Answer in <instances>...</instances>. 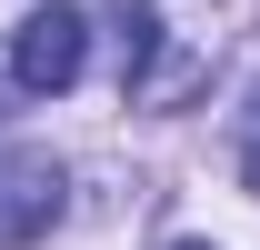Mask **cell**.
<instances>
[{
    "instance_id": "obj_1",
    "label": "cell",
    "mask_w": 260,
    "mask_h": 250,
    "mask_svg": "<svg viewBox=\"0 0 260 250\" xmlns=\"http://www.w3.org/2000/svg\"><path fill=\"white\" fill-rule=\"evenodd\" d=\"M10 70H20L30 100H60L70 80L90 70V20H80L70 0H40L30 20H20V40H10Z\"/></svg>"
},
{
    "instance_id": "obj_2",
    "label": "cell",
    "mask_w": 260,
    "mask_h": 250,
    "mask_svg": "<svg viewBox=\"0 0 260 250\" xmlns=\"http://www.w3.org/2000/svg\"><path fill=\"white\" fill-rule=\"evenodd\" d=\"M60 220V160L50 150H0V250H30Z\"/></svg>"
},
{
    "instance_id": "obj_3",
    "label": "cell",
    "mask_w": 260,
    "mask_h": 250,
    "mask_svg": "<svg viewBox=\"0 0 260 250\" xmlns=\"http://www.w3.org/2000/svg\"><path fill=\"white\" fill-rule=\"evenodd\" d=\"M110 50H120V100H140L150 60H160V10L150 0H110Z\"/></svg>"
},
{
    "instance_id": "obj_4",
    "label": "cell",
    "mask_w": 260,
    "mask_h": 250,
    "mask_svg": "<svg viewBox=\"0 0 260 250\" xmlns=\"http://www.w3.org/2000/svg\"><path fill=\"white\" fill-rule=\"evenodd\" d=\"M230 160H240V190H250V200H260V100H250V110H240V150H230Z\"/></svg>"
},
{
    "instance_id": "obj_5",
    "label": "cell",
    "mask_w": 260,
    "mask_h": 250,
    "mask_svg": "<svg viewBox=\"0 0 260 250\" xmlns=\"http://www.w3.org/2000/svg\"><path fill=\"white\" fill-rule=\"evenodd\" d=\"M10 100H20V70H0V120H10Z\"/></svg>"
},
{
    "instance_id": "obj_6",
    "label": "cell",
    "mask_w": 260,
    "mask_h": 250,
    "mask_svg": "<svg viewBox=\"0 0 260 250\" xmlns=\"http://www.w3.org/2000/svg\"><path fill=\"white\" fill-rule=\"evenodd\" d=\"M170 250H210V240H170Z\"/></svg>"
}]
</instances>
